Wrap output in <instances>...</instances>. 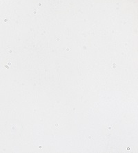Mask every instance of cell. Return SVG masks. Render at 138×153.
<instances>
[{"mask_svg": "<svg viewBox=\"0 0 138 153\" xmlns=\"http://www.w3.org/2000/svg\"><path fill=\"white\" fill-rule=\"evenodd\" d=\"M113 128V127L112 126H110V125L106 126V128H107V129H108V130H111Z\"/></svg>", "mask_w": 138, "mask_h": 153, "instance_id": "cell-1", "label": "cell"}, {"mask_svg": "<svg viewBox=\"0 0 138 153\" xmlns=\"http://www.w3.org/2000/svg\"><path fill=\"white\" fill-rule=\"evenodd\" d=\"M5 68H7V69H9V68H10V67H9L8 65H5Z\"/></svg>", "mask_w": 138, "mask_h": 153, "instance_id": "cell-2", "label": "cell"}, {"mask_svg": "<svg viewBox=\"0 0 138 153\" xmlns=\"http://www.w3.org/2000/svg\"><path fill=\"white\" fill-rule=\"evenodd\" d=\"M8 65L9 66H11V63L10 62H8Z\"/></svg>", "mask_w": 138, "mask_h": 153, "instance_id": "cell-3", "label": "cell"}, {"mask_svg": "<svg viewBox=\"0 0 138 153\" xmlns=\"http://www.w3.org/2000/svg\"><path fill=\"white\" fill-rule=\"evenodd\" d=\"M15 128V125H14V126H13V127H12V129H13V130H14Z\"/></svg>", "mask_w": 138, "mask_h": 153, "instance_id": "cell-4", "label": "cell"}, {"mask_svg": "<svg viewBox=\"0 0 138 153\" xmlns=\"http://www.w3.org/2000/svg\"><path fill=\"white\" fill-rule=\"evenodd\" d=\"M113 68H116V67H115V64H113Z\"/></svg>", "mask_w": 138, "mask_h": 153, "instance_id": "cell-5", "label": "cell"}, {"mask_svg": "<svg viewBox=\"0 0 138 153\" xmlns=\"http://www.w3.org/2000/svg\"><path fill=\"white\" fill-rule=\"evenodd\" d=\"M70 51V49H69V48L66 49V51Z\"/></svg>", "mask_w": 138, "mask_h": 153, "instance_id": "cell-6", "label": "cell"}]
</instances>
